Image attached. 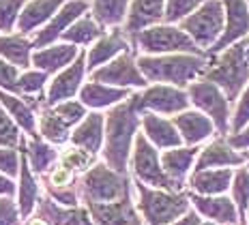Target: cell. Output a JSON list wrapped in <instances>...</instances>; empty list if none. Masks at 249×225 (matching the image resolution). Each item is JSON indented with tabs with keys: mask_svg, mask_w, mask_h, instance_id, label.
I'll return each instance as SVG.
<instances>
[{
	"mask_svg": "<svg viewBox=\"0 0 249 225\" xmlns=\"http://www.w3.org/2000/svg\"><path fill=\"white\" fill-rule=\"evenodd\" d=\"M0 225H24L15 197H0Z\"/></svg>",
	"mask_w": 249,
	"mask_h": 225,
	"instance_id": "cell-46",
	"label": "cell"
},
{
	"mask_svg": "<svg viewBox=\"0 0 249 225\" xmlns=\"http://www.w3.org/2000/svg\"><path fill=\"white\" fill-rule=\"evenodd\" d=\"M106 33L107 30L103 28L95 17H92L90 11H88V13H84L80 19H75V22L69 26V30L62 35L60 41L75 45V48H80V50H88L92 43H97V41H99Z\"/></svg>",
	"mask_w": 249,
	"mask_h": 225,
	"instance_id": "cell-34",
	"label": "cell"
},
{
	"mask_svg": "<svg viewBox=\"0 0 249 225\" xmlns=\"http://www.w3.org/2000/svg\"><path fill=\"white\" fill-rule=\"evenodd\" d=\"M35 214H39L41 219H45L50 225H95L90 219V212H88V208L84 204H82V206H75V208H67V206L56 204L48 193L41 195Z\"/></svg>",
	"mask_w": 249,
	"mask_h": 225,
	"instance_id": "cell-26",
	"label": "cell"
},
{
	"mask_svg": "<svg viewBox=\"0 0 249 225\" xmlns=\"http://www.w3.org/2000/svg\"><path fill=\"white\" fill-rule=\"evenodd\" d=\"M200 148L202 146H178V148L161 153V165L178 191H187V180H189L191 172L196 167Z\"/></svg>",
	"mask_w": 249,
	"mask_h": 225,
	"instance_id": "cell-20",
	"label": "cell"
},
{
	"mask_svg": "<svg viewBox=\"0 0 249 225\" xmlns=\"http://www.w3.org/2000/svg\"><path fill=\"white\" fill-rule=\"evenodd\" d=\"M131 0H90V13L106 30L123 28Z\"/></svg>",
	"mask_w": 249,
	"mask_h": 225,
	"instance_id": "cell-35",
	"label": "cell"
},
{
	"mask_svg": "<svg viewBox=\"0 0 249 225\" xmlns=\"http://www.w3.org/2000/svg\"><path fill=\"white\" fill-rule=\"evenodd\" d=\"M133 195H136V206L144 219V225H172L191 210L187 191L153 189L133 180Z\"/></svg>",
	"mask_w": 249,
	"mask_h": 225,
	"instance_id": "cell-4",
	"label": "cell"
},
{
	"mask_svg": "<svg viewBox=\"0 0 249 225\" xmlns=\"http://www.w3.org/2000/svg\"><path fill=\"white\" fill-rule=\"evenodd\" d=\"M0 103H2V107L9 112V116L18 122V127L24 131L26 138H37L39 135L37 133L39 114L35 112L33 105H30L24 97L13 95V92H7V90H0Z\"/></svg>",
	"mask_w": 249,
	"mask_h": 225,
	"instance_id": "cell-32",
	"label": "cell"
},
{
	"mask_svg": "<svg viewBox=\"0 0 249 225\" xmlns=\"http://www.w3.org/2000/svg\"><path fill=\"white\" fill-rule=\"evenodd\" d=\"M88 11H90V2H86V0H69L67 4H62L60 11L56 13L37 35H33L35 50H41V48H48V45L58 43V41L62 39V35L69 30V26Z\"/></svg>",
	"mask_w": 249,
	"mask_h": 225,
	"instance_id": "cell-13",
	"label": "cell"
},
{
	"mask_svg": "<svg viewBox=\"0 0 249 225\" xmlns=\"http://www.w3.org/2000/svg\"><path fill=\"white\" fill-rule=\"evenodd\" d=\"M24 225H50L45 219H41L39 214H33V217H28V219H24Z\"/></svg>",
	"mask_w": 249,
	"mask_h": 225,
	"instance_id": "cell-50",
	"label": "cell"
},
{
	"mask_svg": "<svg viewBox=\"0 0 249 225\" xmlns=\"http://www.w3.org/2000/svg\"><path fill=\"white\" fill-rule=\"evenodd\" d=\"M202 225H219V223H215V221H206V219H204V221H202Z\"/></svg>",
	"mask_w": 249,
	"mask_h": 225,
	"instance_id": "cell-51",
	"label": "cell"
},
{
	"mask_svg": "<svg viewBox=\"0 0 249 225\" xmlns=\"http://www.w3.org/2000/svg\"><path fill=\"white\" fill-rule=\"evenodd\" d=\"M226 9V28L217 45L209 52V56H215L219 52L232 48L234 43L249 39V7L245 0H221Z\"/></svg>",
	"mask_w": 249,
	"mask_h": 225,
	"instance_id": "cell-16",
	"label": "cell"
},
{
	"mask_svg": "<svg viewBox=\"0 0 249 225\" xmlns=\"http://www.w3.org/2000/svg\"><path fill=\"white\" fill-rule=\"evenodd\" d=\"M99 161H101V156L88 153V150L80 148V146H73V144H67L65 148H60V156H58V163L69 167L77 176L86 174V172L90 170V167H95Z\"/></svg>",
	"mask_w": 249,
	"mask_h": 225,
	"instance_id": "cell-36",
	"label": "cell"
},
{
	"mask_svg": "<svg viewBox=\"0 0 249 225\" xmlns=\"http://www.w3.org/2000/svg\"><path fill=\"white\" fill-rule=\"evenodd\" d=\"M232 202L236 204L238 217H241V225H247V208H249V170L245 165L234 170V180H232L230 193Z\"/></svg>",
	"mask_w": 249,
	"mask_h": 225,
	"instance_id": "cell-38",
	"label": "cell"
},
{
	"mask_svg": "<svg viewBox=\"0 0 249 225\" xmlns=\"http://www.w3.org/2000/svg\"><path fill=\"white\" fill-rule=\"evenodd\" d=\"M52 109H54V112L60 116L62 122L69 124L71 129H75L77 124H80L82 120L88 116V109H86V105L80 101V99H69V101H62V103H58V105H54Z\"/></svg>",
	"mask_w": 249,
	"mask_h": 225,
	"instance_id": "cell-41",
	"label": "cell"
},
{
	"mask_svg": "<svg viewBox=\"0 0 249 225\" xmlns=\"http://www.w3.org/2000/svg\"><path fill=\"white\" fill-rule=\"evenodd\" d=\"M69 0H28L24 7L22 15L18 22V33L26 36L37 35L45 24L60 11L62 4H67Z\"/></svg>",
	"mask_w": 249,
	"mask_h": 225,
	"instance_id": "cell-27",
	"label": "cell"
},
{
	"mask_svg": "<svg viewBox=\"0 0 249 225\" xmlns=\"http://www.w3.org/2000/svg\"><path fill=\"white\" fill-rule=\"evenodd\" d=\"M187 35L191 36L198 48L209 54V52L217 45L226 28V9L221 0H206L204 4L189 17H185L178 24Z\"/></svg>",
	"mask_w": 249,
	"mask_h": 225,
	"instance_id": "cell-7",
	"label": "cell"
},
{
	"mask_svg": "<svg viewBox=\"0 0 249 225\" xmlns=\"http://www.w3.org/2000/svg\"><path fill=\"white\" fill-rule=\"evenodd\" d=\"M48 84H50V75L35 67L22 71L19 75V97L24 99H37V101H43L45 103V90H48Z\"/></svg>",
	"mask_w": 249,
	"mask_h": 225,
	"instance_id": "cell-37",
	"label": "cell"
},
{
	"mask_svg": "<svg viewBox=\"0 0 249 225\" xmlns=\"http://www.w3.org/2000/svg\"><path fill=\"white\" fill-rule=\"evenodd\" d=\"M234 180V170H202L187 180V191L198 195H228Z\"/></svg>",
	"mask_w": 249,
	"mask_h": 225,
	"instance_id": "cell-29",
	"label": "cell"
},
{
	"mask_svg": "<svg viewBox=\"0 0 249 225\" xmlns=\"http://www.w3.org/2000/svg\"><path fill=\"white\" fill-rule=\"evenodd\" d=\"M22 153L26 156V161H28L30 170H33L35 174L41 178V176L48 174V172L56 163H58L60 148L52 146L50 142H45V139H41L39 135H37V138H26Z\"/></svg>",
	"mask_w": 249,
	"mask_h": 225,
	"instance_id": "cell-31",
	"label": "cell"
},
{
	"mask_svg": "<svg viewBox=\"0 0 249 225\" xmlns=\"http://www.w3.org/2000/svg\"><path fill=\"white\" fill-rule=\"evenodd\" d=\"M245 127H249V84L243 90V95L236 99L234 107H232V124H230V135L241 133Z\"/></svg>",
	"mask_w": 249,
	"mask_h": 225,
	"instance_id": "cell-44",
	"label": "cell"
},
{
	"mask_svg": "<svg viewBox=\"0 0 249 225\" xmlns=\"http://www.w3.org/2000/svg\"><path fill=\"white\" fill-rule=\"evenodd\" d=\"M95 225H144V219L136 206V195L110 204H86Z\"/></svg>",
	"mask_w": 249,
	"mask_h": 225,
	"instance_id": "cell-17",
	"label": "cell"
},
{
	"mask_svg": "<svg viewBox=\"0 0 249 225\" xmlns=\"http://www.w3.org/2000/svg\"><path fill=\"white\" fill-rule=\"evenodd\" d=\"M131 101L140 114H157L165 118H174L191 107L185 88H176L170 84H148L144 90L131 92Z\"/></svg>",
	"mask_w": 249,
	"mask_h": 225,
	"instance_id": "cell-9",
	"label": "cell"
},
{
	"mask_svg": "<svg viewBox=\"0 0 249 225\" xmlns=\"http://www.w3.org/2000/svg\"><path fill=\"white\" fill-rule=\"evenodd\" d=\"M142 133L157 150H172L183 144L178 129L172 118L157 116V114H142Z\"/></svg>",
	"mask_w": 249,
	"mask_h": 225,
	"instance_id": "cell-24",
	"label": "cell"
},
{
	"mask_svg": "<svg viewBox=\"0 0 249 225\" xmlns=\"http://www.w3.org/2000/svg\"><path fill=\"white\" fill-rule=\"evenodd\" d=\"M245 156H247V161H245V167L249 170V150H245Z\"/></svg>",
	"mask_w": 249,
	"mask_h": 225,
	"instance_id": "cell-52",
	"label": "cell"
},
{
	"mask_svg": "<svg viewBox=\"0 0 249 225\" xmlns=\"http://www.w3.org/2000/svg\"><path fill=\"white\" fill-rule=\"evenodd\" d=\"M138 67L148 84H170L176 88H189L204 77L209 69V56L198 54H165L138 56Z\"/></svg>",
	"mask_w": 249,
	"mask_h": 225,
	"instance_id": "cell-2",
	"label": "cell"
},
{
	"mask_svg": "<svg viewBox=\"0 0 249 225\" xmlns=\"http://www.w3.org/2000/svg\"><path fill=\"white\" fill-rule=\"evenodd\" d=\"M28 0H0V35H9L18 30L19 15Z\"/></svg>",
	"mask_w": 249,
	"mask_h": 225,
	"instance_id": "cell-40",
	"label": "cell"
},
{
	"mask_svg": "<svg viewBox=\"0 0 249 225\" xmlns=\"http://www.w3.org/2000/svg\"><path fill=\"white\" fill-rule=\"evenodd\" d=\"M247 50H249V48H247Z\"/></svg>",
	"mask_w": 249,
	"mask_h": 225,
	"instance_id": "cell-56",
	"label": "cell"
},
{
	"mask_svg": "<svg viewBox=\"0 0 249 225\" xmlns=\"http://www.w3.org/2000/svg\"><path fill=\"white\" fill-rule=\"evenodd\" d=\"M187 95H189L191 107L202 112L204 116H209L213 120V124L217 127V133L221 138L230 135V124H232V101L224 95L217 84L209 82L206 77L194 82L187 88Z\"/></svg>",
	"mask_w": 249,
	"mask_h": 225,
	"instance_id": "cell-8",
	"label": "cell"
},
{
	"mask_svg": "<svg viewBox=\"0 0 249 225\" xmlns=\"http://www.w3.org/2000/svg\"><path fill=\"white\" fill-rule=\"evenodd\" d=\"M33 36H26L22 33H9L0 35V58L7 60L9 65L18 67L19 71H26L33 67Z\"/></svg>",
	"mask_w": 249,
	"mask_h": 225,
	"instance_id": "cell-30",
	"label": "cell"
},
{
	"mask_svg": "<svg viewBox=\"0 0 249 225\" xmlns=\"http://www.w3.org/2000/svg\"><path fill=\"white\" fill-rule=\"evenodd\" d=\"M41 195H43L41 178L30 170L28 161H26V156L22 153V170H19V178H18V193H15V202H18L22 219L33 217L35 210H37Z\"/></svg>",
	"mask_w": 249,
	"mask_h": 225,
	"instance_id": "cell-28",
	"label": "cell"
},
{
	"mask_svg": "<svg viewBox=\"0 0 249 225\" xmlns=\"http://www.w3.org/2000/svg\"><path fill=\"white\" fill-rule=\"evenodd\" d=\"M133 43L127 36L123 28H112L107 30L106 35L101 36L97 43H92L90 48L86 50V67H88V75L92 71L106 67L107 62L116 60L118 56H123L124 52H131Z\"/></svg>",
	"mask_w": 249,
	"mask_h": 225,
	"instance_id": "cell-15",
	"label": "cell"
},
{
	"mask_svg": "<svg viewBox=\"0 0 249 225\" xmlns=\"http://www.w3.org/2000/svg\"><path fill=\"white\" fill-rule=\"evenodd\" d=\"M103 142H106V114L103 112H88V116L71 131L73 146L88 150V153L101 156Z\"/></svg>",
	"mask_w": 249,
	"mask_h": 225,
	"instance_id": "cell-25",
	"label": "cell"
},
{
	"mask_svg": "<svg viewBox=\"0 0 249 225\" xmlns=\"http://www.w3.org/2000/svg\"><path fill=\"white\" fill-rule=\"evenodd\" d=\"M228 142L234 146L236 150H249V127H245L241 133H234V135H228Z\"/></svg>",
	"mask_w": 249,
	"mask_h": 225,
	"instance_id": "cell-47",
	"label": "cell"
},
{
	"mask_svg": "<svg viewBox=\"0 0 249 225\" xmlns=\"http://www.w3.org/2000/svg\"><path fill=\"white\" fill-rule=\"evenodd\" d=\"M140 131H142V114L136 109L131 97L106 112V142L101 150L103 163L121 174H129V161Z\"/></svg>",
	"mask_w": 249,
	"mask_h": 225,
	"instance_id": "cell-1",
	"label": "cell"
},
{
	"mask_svg": "<svg viewBox=\"0 0 249 225\" xmlns=\"http://www.w3.org/2000/svg\"><path fill=\"white\" fill-rule=\"evenodd\" d=\"M202 221H204V219H202L200 214L196 212L194 208H191L189 212H187V214H183V217H180L178 221H174L172 225H202Z\"/></svg>",
	"mask_w": 249,
	"mask_h": 225,
	"instance_id": "cell-49",
	"label": "cell"
},
{
	"mask_svg": "<svg viewBox=\"0 0 249 225\" xmlns=\"http://www.w3.org/2000/svg\"><path fill=\"white\" fill-rule=\"evenodd\" d=\"M86 82H88V67H86V50H84L73 65H69L67 69H62L50 77L48 90H45V105L54 107L62 101L77 99L82 86Z\"/></svg>",
	"mask_w": 249,
	"mask_h": 225,
	"instance_id": "cell-12",
	"label": "cell"
},
{
	"mask_svg": "<svg viewBox=\"0 0 249 225\" xmlns=\"http://www.w3.org/2000/svg\"><path fill=\"white\" fill-rule=\"evenodd\" d=\"M247 161V156L243 150H236L234 146L228 142V138L217 135L215 139H211L209 144H204L200 148V155L196 159V167L194 172H202V170H236L243 167ZM191 172V174H194Z\"/></svg>",
	"mask_w": 249,
	"mask_h": 225,
	"instance_id": "cell-14",
	"label": "cell"
},
{
	"mask_svg": "<svg viewBox=\"0 0 249 225\" xmlns=\"http://www.w3.org/2000/svg\"><path fill=\"white\" fill-rule=\"evenodd\" d=\"M19 75L22 71L18 67L9 65L7 60L0 58V90H7V92H13V95H19Z\"/></svg>",
	"mask_w": 249,
	"mask_h": 225,
	"instance_id": "cell-45",
	"label": "cell"
},
{
	"mask_svg": "<svg viewBox=\"0 0 249 225\" xmlns=\"http://www.w3.org/2000/svg\"><path fill=\"white\" fill-rule=\"evenodd\" d=\"M165 4H168V0H131L127 22L123 26V30L127 33L129 39L138 36L146 28L163 24L165 22Z\"/></svg>",
	"mask_w": 249,
	"mask_h": 225,
	"instance_id": "cell-21",
	"label": "cell"
},
{
	"mask_svg": "<svg viewBox=\"0 0 249 225\" xmlns=\"http://www.w3.org/2000/svg\"><path fill=\"white\" fill-rule=\"evenodd\" d=\"M129 97H131V90H123V88H114L92 80H88L82 86L80 95H77V99L84 103L88 112H103V114L124 103Z\"/></svg>",
	"mask_w": 249,
	"mask_h": 225,
	"instance_id": "cell-22",
	"label": "cell"
},
{
	"mask_svg": "<svg viewBox=\"0 0 249 225\" xmlns=\"http://www.w3.org/2000/svg\"><path fill=\"white\" fill-rule=\"evenodd\" d=\"M77 191L82 204H110L133 195V178L112 170L99 161L95 167L77 178Z\"/></svg>",
	"mask_w": 249,
	"mask_h": 225,
	"instance_id": "cell-5",
	"label": "cell"
},
{
	"mask_svg": "<svg viewBox=\"0 0 249 225\" xmlns=\"http://www.w3.org/2000/svg\"><path fill=\"white\" fill-rule=\"evenodd\" d=\"M172 120H174L176 129H178L180 138H183L185 146H204L219 135L217 133V127L213 124V120L194 107L180 112Z\"/></svg>",
	"mask_w": 249,
	"mask_h": 225,
	"instance_id": "cell-19",
	"label": "cell"
},
{
	"mask_svg": "<svg viewBox=\"0 0 249 225\" xmlns=\"http://www.w3.org/2000/svg\"><path fill=\"white\" fill-rule=\"evenodd\" d=\"M129 172L131 178L153 189H165V191H178L172 185V180L165 174L161 165V150H157L153 144L144 138V133L140 131L136 144H133L131 161H129Z\"/></svg>",
	"mask_w": 249,
	"mask_h": 225,
	"instance_id": "cell-10",
	"label": "cell"
},
{
	"mask_svg": "<svg viewBox=\"0 0 249 225\" xmlns=\"http://www.w3.org/2000/svg\"><path fill=\"white\" fill-rule=\"evenodd\" d=\"M26 135L18 127V122L9 116V112L0 103V148L9 146V148H24Z\"/></svg>",
	"mask_w": 249,
	"mask_h": 225,
	"instance_id": "cell-39",
	"label": "cell"
},
{
	"mask_svg": "<svg viewBox=\"0 0 249 225\" xmlns=\"http://www.w3.org/2000/svg\"><path fill=\"white\" fill-rule=\"evenodd\" d=\"M71 129L69 124H65L60 120V116L54 112L52 107L43 105L37 116V133L41 139L50 142L56 148H65L67 144L71 142Z\"/></svg>",
	"mask_w": 249,
	"mask_h": 225,
	"instance_id": "cell-33",
	"label": "cell"
},
{
	"mask_svg": "<svg viewBox=\"0 0 249 225\" xmlns=\"http://www.w3.org/2000/svg\"><path fill=\"white\" fill-rule=\"evenodd\" d=\"M88 80L101 82L114 88H123V90H144L148 86V80L144 77V73L138 67V52H124L123 56H118L116 60L107 62L106 67L92 71L88 75Z\"/></svg>",
	"mask_w": 249,
	"mask_h": 225,
	"instance_id": "cell-11",
	"label": "cell"
},
{
	"mask_svg": "<svg viewBox=\"0 0 249 225\" xmlns=\"http://www.w3.org/2000/svg\"><path fill=\"white\" fill-rule=\"evenodd\" d=\"M206 0H168L165 4V22L168 24H180L185 17L196 13Z\"/></svg>",
	"mask_w": 249,
	"mask_h": 225,
	"instance_id": "cell-42",
	"label": "cell"
},
{
	"mask_svg": "<svg viewBox=\"0 0 249 225\" xmlns=\"http://www.w3.org/2000/svg\"><path fill=\"white\" fill-rule=\"evenodd\" d=\"M247 225H249V208H247Z\"/></svg>",
	"mask_w": 249,
	"mask_h": 225,
	"instance_id": "cell-53",
	"label": "cell"
},
{
	"mask_svg": "<svg viewBox=\"0 0 249 225\" xmlns=\"http://www.w3.org/2000/svg\"><path fill=\"white\" fill-rule=\"evenodd\" d=\"M19 170H22V148L2 146L0 148V174H4L11 180H18Z\"/></svg>",
	"mask_w": 249,
	"mask_h": 225,
	"instance_id": "cell-43",
	"label": "cell"
},
{
	"mask_svg": "<svg viewBox=\"0 0 249 225\" xmlns=\"http://www.w3.org/2000/svg\"><path fill=\"white\" fill-rule=\"evenodd\" d=\"M86 2H90V0H86Z\"/></svg>",
	"mask_w": 249,
	"mask_h": 225,
	"instance_id": "cell-55",
	"label": "cell"
},
{
	"mask_svg": "<svg viewBox=\"0 0 249 225\" xmlns=\"http://www.w3.org/2000/svg\"><path fill=\"white\" fill-rule=\"evenodd\" d=\"M249 39L234 43L232 48L215 56H209V69L204 77L224 90V95L236 103V99L243 95V90L249 84Z\"/></svg>",
	"mask_w": 249,
	"mask_h": 225,
	"instance_id": "cell-3",
	"label": "cell"
},
{
	"mask_svg": "<svg viewBox=\"0 0 249 225\" xmlns=\"http://www.w3.org/2000/svg\"><path fill=\"white\" fill-rule=\"evenodd\" d=\"M84 50L75 48L71 43H65V41H58L54 45H48V48H41V50H35L33 54V67L48 75H56L58 71L67 69L69 65L80 58V54Z\"/></svg>",
	"mask_w": 249,
	"mask_h": 225,
	"instance_id": "cell-23",
	"label": "cell"
},
{
	"mask_svg": "<svg viewBox=\"0 0 249 225\" xmlns=\"http://www.w3.org/2000/svg\"><path fill=\"white\" fill-rule=\"evenodd\" d=\"M131 43L133 50L138 52V56H165V54L209 56L191 41V36L178 24H168V22L142 30L138 36H133Z\"/></svg>",
	"mask_w": 249,
	"mask_h": 225,
	"instance_id": "cell-6",
	"label": "cell"
},
{
	"mask_svg": "<svg viewBox=\"0 0 249 225\" xmlns=\"http://www.w3.org/2000/svg\"><path fill=\"white\" fill-rule=\"evenodd\" d=\"M15 193H18V180L0 174V197H15Z\"/></svg>",
	"mask_w": 249,
	"mask_h": 225,
	"instance_id": "cell-48",
	"label": "cell"
},
{
	"mask_svg": "<svg viewBox=\"0 0 249 225\" xmlns=\"http://www.w3.org/2000/svg\"><path fill=\"white\" fill-rule=\"evenodd\" d=\"M189 202L191 208L206 221H215L219 225H241L236 204L232 202L230 195H198V193H189Z\"/></svg>",
	"mask_w": 249,
	"mask_h": 225,
	"instance_id": "cell-18",
	"label": "cell"
},
{
	"mask_svg": "<svg viewBox=\"0 0 249 225\" xmlns=\"http://www.w3.org/2000/svg\"><path fill=\"white\" fill-rule=\"evenodd\" d=\"M245 2H247V7H249V0H245Z\"/></svg>",
	"mask_w": 249,
	"mask_h": 225,
	"instance_id": "cell-54",
	"label": "cell"
}]
</instances>
